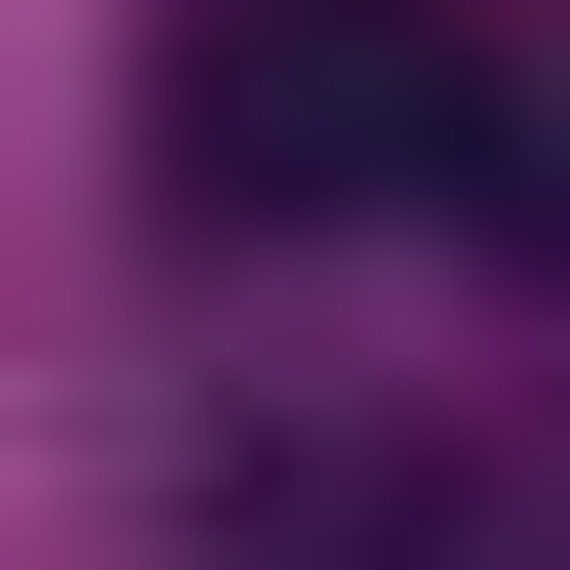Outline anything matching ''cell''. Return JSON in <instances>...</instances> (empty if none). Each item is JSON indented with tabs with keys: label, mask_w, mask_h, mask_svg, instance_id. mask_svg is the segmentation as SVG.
Listing matches in <instances>:
<instances>
[{
	"label": "cell",
	"mask_w": 570,
	"mask_h": 570,
	"mask_svg": "<svg viewBox=\"0 0 570 570\" xmlns=\"http://www.w3.org/2000/svg\"><path fill=\"white\" fill-rule=\"evenodd\" d=\"M164 204H449V0H164Z\"/></svg>",
	"instance_id": "obj_1"
},
{
	"label": "cell",
	"mask_w": 570,
	"mask_h": 570,
	"mask_svg": "<svg viewBox=\"0 0 570 570\" xmlns=\"http://www.w3.org/2000/svg\"><path fill=\"white\" fill-rule=\"evenodd\" d=\"M449 204H489V245H570V41H489V0H449Z\"/></svg>",
	"instance_id": "obj_2"
}]
</instances>
